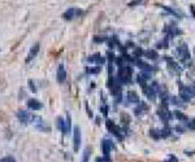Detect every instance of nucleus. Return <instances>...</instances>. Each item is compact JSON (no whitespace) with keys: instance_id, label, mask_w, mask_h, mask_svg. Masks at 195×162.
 Listing matches in <instances>:
<instances>
[{"instance_id":"obj_14","label":"nucleus","mask_w":195,"mask_h":162,"mask_svg":"<svg viewBox=\"0 0 195 162\" xmlns=\"http://www.w3.org/2000/svg\"><path fill=\"white\" fill-rule=\"evenodd\" d=\"M28 108L31 110H39L43 108V104L37 99H29L28 100Z\"/></svg>"},{"instance_id":"obj_23","label":"nucleus","mask_w":195,"mask_h":162,"mask_svg":"<svg viewBox=\"0 0 195 162\" xmlns=\"http://www.w3.org/2000/svg\"><path fill=\"white\" fill-rule=\"evenodd\" d=\"M150 135H151V138H154V139H160L161 138V131H159V130H156V129H154V130H151L150 131Z\"/></svg>"},{"instance_id":"obj_6","label":"nucleus","mask_w":195,"mask_h":162,"mask_svg":"<svg viewBox=\"0 0 195 162\" xmlns=\"http://www.w3.org/2000/svg\"><path fill=\"white\" fill-rule=\"evenodd\" d=\"M17 118L20 119L21 123L26 125V123H29V121H31L33 115L29 112H26V110H18V112H17Z\"/></svg>"},{"instance_id":"obj_33","label":"nucleus","mask_w":195,"mask_h":162,"mask_svg":"<svg viewBox=\"0 0 195 162\" xmlns=\"http://www.w3.org/2000/svg\"><path fill=\"white\" fill-rule=\"evenodd\" d=\"M100 110H102V113H103V115H107V114H108V106H105V105H103V106L100 108Z\"/></svg>"},{"instance_id":"obj_1","label":"nucleus","mask_w":195,"mask_h":162,"mask_svg":"<svg viewBox=\"0 0 195 162\" xmlns=\"http://www.w3.org/2000/svg\"><path fill=\"white\" fill-rule=\"evenodd\" d=\"M131 75H133V71L129 66H121L119 69V79L124 84H128L131 82Z\"/></svg>"},{"instance_id":"obj_29","label":"nucleus","mask_w":195,"mask_h":162,"mask_svg":"<svg viewBox=\"0 0 195 162\" xmlns=\"http://www.w3.org/2000/svg\"><path fill=\"white\" fill-rule=\"evenodd\" d=\"M0 162H16V160H14L12 156H7V157H4V158L0 160Z\"/></svg>"},{"instance_id":"obj_10","label":"nucleus","mask_w":195,"mask_h":162,"mask_svg":"<svg viewBox=\"0 0 195 162\" xmlns=\"http://www.w3.org/2000/svg\"><path fill=\"white\" fill-rule=\"evenodd\" d=\"M165 60H166V64H168V69H169L173 74L176 73V74H180L181 73V67L177 65L172 58H169V57H165Z\"/></svg>"},{"instance_id":"obj_15","label":"nucleus","mask_w":195,"mask_h":162,"mask_svg":"<svg viewBox=\"0 0 195 162\" xmlns=\"http://www.w3.org/2000/svg\"><path fill=\"white\" fill-rule=\"evenodd\" d=\"M143 91H145V95L148 97L150 101H155V100H156V88L146 86V87L143 88Z\"/></svg>"},{"instance_id":"obj_3","label":"nucleus","mask_w":195,"mask_h":162,"mask_svg":"<svg viewBox=\"0 0 195 162\" xmlns=\"http://www.w3.org/2000/svg\"><path fill=\"white\" fill-rule=\"evenodd\" d=\"M105 125H107L108 131H111L114 136H117L119 139H122V138H124V136H122V129H121V127H119L113 121H111V119H107Z\"/></svg>"},{"instance_id":"obj_12","label":"nucleus","mask_w":195,"mask_h":162,"mask_svg":"<svg viewBox=\"0 0 195 162\" xmlns=\"http://www.w3.org/2000/svg\"><path fill=\"white\" fill-rule=\"evenodd\" d=\"M39 49H40V44L39 43H37V44H34L31 48H30V51H29V55H28V57H26V62H30L31 60L38 55V52H39Z\"/></svg>"},{"instance_id":"obj_37","label":"nucleus","mask_w":195,"mask_h":162,"mask_svg":"<svg viewBox=\"0 0 195 162\" xmlns=\"http://www.w3.org/2000/svg\"><path fill=\"white\" fill-rule=\"evenodd\" d=\"M29 84H30V88H31V91H33V92L37 91V88L34 87V83H33V81H29Z\"/></svg>"},{"instance_id":"obj_7","label":"nucleus","mask_w":195,"mask_h":162,"mask_svg":"<svg viewBox=\"0 0 195 162\" xmlns=\"http://www.w3.org/2000/svg\"><path fill=\"white\" fill-rule=\"evenodd\" d=\"M157 113H159V115H160V118L163 119V121H164L165 123H166V122L169 121V119L173 117V114L169 112V110L166 109V106H165V105H163L160 109H159V110H157Z\"/></svg>"},{"instance_id":"obj_8","label":"nucleus","mask_w":195,"mask_h":162,"mask_svg":"<svg viewBox=\"0 0 195 162\" xmlns=\"http://www.w3.org/2000/svg\"><path fill=\"white\" fill-rule=\"evenodd\" d=\"M73 141H74V152H78L79 145H81V130H79V127H74Z\"/></svg>"},{"instance_id":"obj_38","label":"nucleus","mask_w":195,"mask_h":162,"mask_svg":"<svg viewBox=\"0 0 195 162\" xmlns=\"http://www.w3.org/2000/svg\"><path fill=\"white\" fill-rule=\"evenodd\" d=\"M104 162H112L111 161V158H109V156H104V160H103Z\"/></svg>"},{"instance_id":"obj_11","label":"nucleus","mask_w":195,"mask_h":162,"mask_svg":"<svg viewBox=\"0 0 195 162\" xmlns=\"http://www.w3.org/2000/svg\"><path fill=\"white\" fill-rule=\"evenodd\" d=\"M164 31L169 37H176V35H180L181 34V30L177 26H174V25H166V26L164 27Z\"/></svg>"},{"instance_id":"obj_35","label":"nucleus","mask_w":195,"mask_h":162,"mask_svg":"<svg viewBox=\"0 0 195 162\" xmlns=\"http://www.w3.org/2000/svg\"><path fill=\"white\" fill-rule=\"evenodd\" d=\"M166 162H178V158L172 155V156H169V160H168Z\"/></svg>"},{"instance_id":"obj_13","label":"nucleus","mask_w":195,"mask_h":162,"mask_svg":"<svg viewBox=\"0 0 195 162\" xmlns=\"http://www.w3.org/2000/svg\"><path fill=\"white\" fill-rule=\"evenodd\" d=\"M87 61L88 62H91V64H97V65H103L105 62V58L100 56V53H95L92 56H90L87 58Z\"/></svg>"},{"instance_id":"obj_9","label":"nucleus","mask_w":195,"mask_h":162,"mask_svg":"<svg viewBox=\"0 0 195 162\" xmlns=\"http://www.w3.org/2000/svg\"><path fill=\"white\" fill-rule=\"evenodd\" d=\"M114 148V145H113V143L111 141V140H108V139H104L103 141H102V149H103V155L104 156H109V153H111V150Z\"/></svg>"},{"instance_id":"obj_36","label":"nucleus","mask_w":195,"mask_h":162,"mask_svg":"<svg viewBox=\"0 0 195 162\" xmlns=\"http://www.w3.org/2000/svg\"><path fill=\"white\" fill-rule=\"evenodd\" d=\"M108 58H109V62H112V61H113V60H116V57H114L113 52H111V51H109V52H108Z\"/></svg>"},{"instance_id":"obj_20","label":"nucleus","mask_w":195,"mask_h":162,"mask_svg":"<svg viewBox=\"0 0 195 162\" xmlns=\"http://www.w3.org/2000/svg\"><path fill=\"white\" fill-rule=\"evenodd\" d=\"M56 122H57V127H59V130L63 132V134H65V121L61 117H57V119H56Z\"/></svg>"},{"instance_id":"obj_4","label":"nucleus","mask_w":195,"mask_h":162,"mask_svg":"<svg viewBox=\"0 0 195 162\" xmlns=\"http://www.w3.org/2000/svg\"><path fill=\"white\" fill-rule=\"evenodd\" d=\"M177 55H178V57L182 60V61H189L190 60V52H189L187 44L182 43L178 48H177Z\"/></svg>"},{"instance_id":"obj_21","label":"nucleus","mask_w":195,"mask_h":162,"mask_svg":"<svg viewBox=\"0 0 195 162\" xmlns=\"http://www.w3.org/2000/svg\"><path fill=\"white\" fill-rule=\"evenodd\" d=\"M173 115H174L177 119L182 121V122H186V121H187V117H186L182 112H180V110H174V112H173Z\"/></svg>"},{"instance_id":"obj_19","label":"nucleus","mask_w":195,"mask_h":162,"mask_svg":"<svg viewBox=\"0 0 195 162\" xmlns=\"http://www.w3.org/2000/svg\"><path fill=\"white\" fill-rule=\"evenodd\" d=\"M145 110H148V105H147V104H145V103H139V106H138V108H135L134 112H135V114H137V115H140L142 113L145 112Z\"/></svg>"},{"instance_id":"obj_5","label":"nucleus","mask_w":195,"mask_h":162,"mask_svg":"<svg viewBox=\"0 0 195 162\" xmlns=\"http://www.w3.org/2000/svg\"><path fill=\"white\" fill-rule=\"evenodd\" d=\"M83 13V11H81V9H77V8H70V9H68L64 14H63V18L64 20H73L74 17H77V16H81Z\"/></svg>"},{"instance_id":"obj_31","label":"nucleus","mask_w":195,"mask_h":162,"mask_svg":"<svg viewBox=\"0 0 195 162\" xmlns=\"http://www.w3.org/2000/svg\"><path fill=\"white\" fill-rule=\"evenodd\" d=\"M172 101H173V104H174V105H178V106L182 105V103H181L182 100H180L178 97H172Z\"/></svg>"},{"instance_id":"obj_25","label":"nucleus","mask_w":195,"mask_h":162,"mask_svg":"<svg viewBox=\"0 0 195 162\" xmlns=\"http://www.w3.org/2000/svg\"><path fill=\"white\" fill-rule=\"evenodd\" d=\"M91 155V149L90 148H86L83 150V158H82V162H88V157Z\"/></svg>"},{"instance_id":"obj_30","label":"nucleus","mask_w":195,"mask_h":162,"mask_svg":"<svg viewBox=\"0 0 195 162\" xmlns=\"http://www.w3.org/2000/svg\"><path fill=\"white\" fill-rule=\"evenodd\" d=\"M121 121H122V122H125V125H128L130 119H129V117H128L125 113H122V115H121Z\"/></svg>"},{"instance_id":"obj_18","label":"nucleus","mask_w":195,"mask_h":162,"mask_svg":"<svg viewBox=\"0 0 195 162\" xmlns=\"http://www.w3.org/2000/svg\"><path fill=\"white\" fill-rule=\"evenodd\" d=\"M143 56L150 58V60H156L159 55H157L156 51H154V49H147V51H145V52H143Z\"/></svg>"},{"instance_id":"obj_2","label":"nucleus","mask_w":195,"mask_h":162,"mask_svg":"<svg viewBox=\"0 0 195 162\" xmlns=\"http://www.w3.org/2000/svg\"><path fill=\"white\" fill-rule=\"evenodd\" d=\"M31 121H33V125L35 126V129H38L39 131H42V132H50V131H51V127H50L46 122H44L40 117L34 115V117L31 118Z\"/></svg>"},{"instance_id":"obj_28","label":"nucleus","mask_w":195,"mask_h":162,"mask_svg":"<svg viewBox=\"0 0 195 162\" xmlns=\"http://www.w3.org/2000/svg\"><path fill=\"white\" fill-rule=\"evenodd\" d=\"M157 48H168V39H163L160 43L157 44Z\"/></svg>"},{"instance_id":"obj_24","label":"nucleus","mask_w":195,"mask_h":162,"mask_svg":"<svg viewBox=\"0 0 195 162\" xmlns=\"http://www.w3.org/2000/svg\"><path fill=\"white\" fill-rule=\"evenodd\" d=\"M86 71H87V74H99L100 66H96V67H87Z\"/></svg>"},{"instance_id":"obj_32","label":"nucleus","mask_w":195,"mask_h":162,"mask_svg":"<svg viewBox=\"0 0 195 162\" xmlns=\"http://www.w3.org/2000/svg\"><path fill=\"white\" fill-rule=\"evenodd\" d=\"M134 56H135V57H139V56H143V51H142L140 48H137V49L134 51Z\"/></svg>"},{"instance_id":"obj_40","label":"nucleus","mask_w":195,"mask_h":162,"mask_svg":"<svg viewBox=\"0 0 195 162\" xmlns=\"http://www.w3.org/2000/svg\"><path fill=\"white\" fill-rule=\"evenodd\" d=\"M95 162H104V161H103L102 158H96V160H95Z\"/></svg>"},{"instance_id":"obj_22","label":"nucleus","mask_w":195,"mask_h":162,"mask_svg":"<svg viewBox=\"0 0 195 162\" xmlns=\"http://www.w3.org/2000/svg\"><path fill=\"white\" fill-rule=\"evenodd\" d=\"M164 9H165L168 13L173 14L174 17H178V18H181V17H182V13H181V12H178L177 9H172V8H169V7H164Z\"/></svg>"},{"instance_id":"obj_39","label":"nucleus","mask_w":195,"mask_h":162,"mask_svg":"<svg viewBox=\"0 0 195 162\" xmlns=\"http://www.w3.org/2000/svg\"><path fill=\"white\" fill-rule=\"evenodd\" d=\"M190 9H191V13H192V16L195 17V7H194V5H190Z\"/></svg>"},{"instance_id":"obj_27","label":"nucleus","mask_w":195,"mask_h":162,"mask_svg":"<svg viewBox=\"0 0 195 162\" xmlns=\"http://www.w3.org/2000/svg\"><path fill=\"white\" fill-rule=\"evenodd\" d=\"M169 135H171V129L166 126L165 129H163V130H161V138H168Z\"/></svg>"},{"instance_id":"obj_26","label":"nucleus","mask_w":195,"mask_h":162,"mask_svg":"<svg viewBox=\"0 0 195 162\" xmlns=\"http://www.w3.org/2000/svg\"><path fill=\"white\" fill-rule=\"evenodd\" d=\"M70 123H72V119H70V115L68 114L66 115V121H65V134H68L69 130H70Z\"/></svg>"},{"instance_id":"obj_17","label":"nucleus","mask_w":195,"mask_h":162,"mask_svg":"<svg viewBox=\"0 0 195 162\" xmlns=\"http://www.w3.org/2000/svg\"><path fill=\"white\" fill-rule=\"evenodd\" d=\"M128 100H129V103L139 104V96L137 95V92H134V91H129L128 92Z\"/></svg>"},{"instance_id":"obj_16","label":"nucleus","mask_w":195,"mask_h":162,"mask_svg":"<svg viewBox=\"0 0 195 162\" xmlns=\"http://www.w3.org/2000/svg\"><path fill=\"white\" fill-rule=\"evenodd\" d=\"M66 79V71H65V67L63 64L59 65V69H57V82L59 83H64Z\"/></svg>"},{"instance_id":"obj_34","label":"nucleus","mask_w":195,"mask_h":162,"mask_svg":"<svg viewBox=\"0 0 195 162\" xmlns=\"http://www.w3.org/2000/svg\"><path fill=\"white\" fill-rule=\"evenodd\" d=\"M187 127H189L190 130H195V119H194V121H191V122H189V123H187Z\"/></svg>"}]
</instances>
